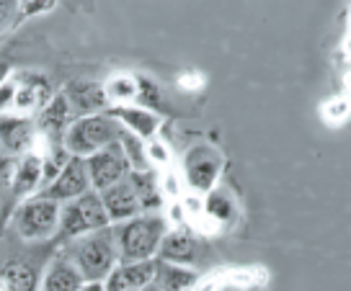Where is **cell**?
<instances>
[{"label": "cell", "mask_w": 351, "mask_h": 291, "mask_svg": "<svg viewBox=\"0 0 351 291\" xmlns=\"http://www.w3.org/2000/svg\"><path fill=\"white\" fill-rule=\"evenodd\" d=\"M67 258L75 263L88 283L90 281L104 283L109 279L111 270L119 266V245H117L114 227H104V229H96L90 235L70 240Z\"/></svg>", "instance_id": "1"}, {"label": "cell", "mask_w": 351, "mask_h": 291, "mask_svg": "<svg viewBox=\"0 0 351 291\" xmlns=\"http://www.w3.org/2000/svg\"><path fill=\"white\" fill-rule=\"evenodd\" d=\"M114 235L119 245V263H143L158 255L160 242L168 235V222L160 214H140L114 225Z\"/></svg>", "instance_id": "2"}, {"label": "cell", "mask_w": 351, "mask_h": 291, "mask_svg": "<svg viewBox=\"0 0 351 291\" xmlns=\"http://www.w3.org/2000/svg\"><path fill=\"white\" fill-rule=\"evenodd\" d=\"M121 124L111 114H93V116H80L70 124L65 134V150L77 157H90L93 152L109 147L121 140Z\"/></svg>", "instance_id": "3"}, {"label": "cell", "mask_w": 351, "mask_h": 291, "mask_svg": "<svg viewBox=\"0 0 351 291\" xmlns=\"http://www.w3.org/2000/svg\"><path fill=\"white\" fill-rule=\"evenodd\" d=\"M60 216H62V204L36 194L16 209L13 225H16L19 238L39 242V240H49L60 229Z\"/></svg>", "instance_id": "4"}, {"label": "cell", "mask_w": 351, "mask_h": 291, "mask_svg": "<svg viewBox=\"0 0 351 291\" xmlns=\"http://www.w3.org/2000/svg\"><path fill=\"white\" fill-rule=\"evenodd\" d=\"M111 227V219L106 214V206L101 201L99 191H88L80 199H73L62 204L60 216V235L67 240H77L83 235H90L96 229Z\"/></svg>", "instance_id": "5"}, {"label": "cell", "mask_w": 351, "mask_h": 291, "mask_svg": "<svg viewBox=\"0 0 351 291\" xmlns=\"http://www.w3.org/2000/svg\"><path fill=\"white\" fill-rule=\"evenodd\" d=\"M86 165H88V175H90V186L99 194L111 188V186L121 184L132 173V165L127 160V155H124L121 142H114L109 147L93 152L90 157H86Z\"/></svg>", "instance_id": "6"}, {"label": "cell", "mask_w": 351, "mask_h": 291, "mask_svg": "<svg viewBox=\"0 0 351 291\" xmlns=\"http://www.w3.org/2000/svg\"><path fill=\"white\" fill-rule=\"evenodd\" d=\"M219 173H222V155L212 144H197L186 152L184 175H186V184L194 191H199V194L215 191Z\"/></svg>", "instance_id": "7"}, {"label": "cell", "mask_w": 351, "mask_h": 291, "mask_svg": "<svg viewBox=\"0 0 351 291\" xmlns=\"http://www.w3.org/2000/svg\"><path fill=\"white\" fill-rule=\"evenodd\" d=\"M88 191H93V186H90L86 157L73 155V157L67 160L65 168L60 170V175L44 188L42 196L52 199L57 204H67V201H73V199H80V196L88 194Z\"/></svg>", "instance_id": "8"}, {"label": "cell", "mask_w": 351, "mask_h": 291, "mask_svg": "<svg viewBox=\"0 0 351 291\" xmlns=\"http://www.w3.org/2000/svg\"><path fill=\"white\" fill-rule=\"evenodd\" d=\"M73 121H75V114H73L70 101H67L65 93H57V96L49 98V101H47V106L39 111L36 131L49 140V147H52V144H62Z\"/></svg>", "instance_id": "9"}, {"label": "cell", "mask_w": 351, "mask_h": 291, "mask_svg": "<svg viewBox=\"0 0 351 291\" xmlns=\"http://www.w3.org/2000/svg\"><path fill=\"white\" fill-rule=\"evenodd\" d=\"M73 106V114L77 119L80 116H93L101 114L109 106V96H106V86L104 83H93V80H75L62 90Z\"/></svg>", "instance_id": "10"}, {"label": "cell", "mask_w": 351, "mask_h": 291, "mask_svg": "<svg viewBox=\"0 0 351 291\" xmlns=\"http://www.w3.org/2000/svg\"><path fill=\"white\" fill-rule=\"evenodd\" d=\"M101 201L106 206L111 225H121V222H130V219L143 214V206H140V199L134 194L130 178H124L121 184L101 191Z\"/></svg>", "instance_id": "11"}, {"label": "cell", "mask_w": 351, "mask_h": 291, "mask_svg": "<svg viewBox=\"0 0 351 291\" xmlns=\"http://www.w3.org/2000/svg\"><path fill=\"white\" fill-rule=\"evenodd\" d=\"M155 266L158 260H143V263H119L104 281L106 291H143L155 281Z\"/></svg>", "instance_id": "12"}, {"label": "cell", "mask_w": 351, "mask_h": 291, "mask_svg": "<svg viewBox=\"0 0 351 291\" xmlns=\"http://www.w3.org/2000/svg\"><path fill=\"white\" fill-rule=\"evenodd\" d=\"M109 114L121 124V129L132 131L140 140H153L160 129V116L143 106H111Z\"/></svg>", "instance_id": "13"}, {"label": "cell", "mask_w": 351, "mask_h": 291, "mask_svg": "<svg viewBox=\"0 0 351 291\" xmlns=\"http://www.w3.org/2000/svg\"><path fill=\"white\" fill-rule=\"evenodd\" d=\"M36 129L26 116H0V144L8 155H26L34 147Z\"/></svg>", "instance_id": "14"}, {"label": "cell", "mask_w": 351, "mask_h": 291, "mask_svg": "<svg viewBox=\"0 0 351 291\" xmlns=\"http://www.w3.org/2000/svg\"><path fill=\"white\" fill-rule=\"evenodd\" d=\"M88 281L83 279V273L77 270V266L67 255L55 258L42 276L39 291H80Z\"/></svg>", "instance_id": "15"}, {"label": "cell", "mask_w": 351, "mask_h": 291, "mask_svg": "<svg viewBox=\"0 0 351 291\" xmlns=\"http://www.w3.org/2000/svg\"><path fill=\"white\" fill-rule=\"evenodd\" d=\"M158 258L176 266H191L199 258V240L189 229H173L160 242Z\"/></svg>", "instance_id": "16"}, {"label": "cell", "mask_w": 351, "mask_h": 291, "mask_svg": "<svg viewBox=\"0 0 351 291\" xmlns=\"http://www.w3.org/2000/svg\"><path fill=\"white\" fill-rule=\"evenodd\" d=\"M16 77V103L13 108L21 111V114H29L34 108H44L47 101H49V83L44 75H36V73H19Z\"/></svg>", "instance_id": "17"}, {"label": "cell", "mask_w": 351, "mask_h": 291, "mask_svg": "<svg viewBox=\"0 0 351 291\" xmlns=\"http://www.w3.org/2000/svg\"><path fill=\"white\" fill-rule=\"evenodd\" d=\"M3 291H36L39 286V266L26 258H11L0 268Z\"/></svg>", "instance_id": "18"}, {"label": "cell", "mask_w": 351, "mask_h": 291, "mask_svg": "<svg viewBox=\"0 0 351 291\" xmlns=\"http://www.w3.org/2000/svg\"><path fill=\"white\" fill-rule=\"evenodd\" d=\"M44 184V155L36 152H26L19 160V170H16V184H13V199H32L36 188Z\"/></svg>", "instance_id": "19"}, {"label": "cell", "mask_w": 351, "mask_h": 291, "mask_svg": "<svg viewBox=\"0 0 351 291\" xmlns=\"http://www.w3.org/2000/svg\"><path fill=\"white\" fill-rule=\"evenodd\" d=\"M153 283L160 291H191L197 286V273L189 266H176V263L158 260Z\"/></svg>", "instance_id": "20"}, {"label": "cell", "mask_w": 351, "mask_h": 291, "mask_svg": "<svg viewBox=\"0 0 351 291\" xmlns=\"http://www.w3.org/2000/svg\"><path fill=\"white\" fill-rule=\"evenodd\" d=\"M127 178H130L132 188H134V194L140 199L143 212H153V209H158V206L163 204V199H160V184H158L153 170H132Z\"/></svg>", "instance_id": "21"}, {"label": "cell", "mask_w": 351, "mask_h": 291, "mask_svg": "<svg viewBox=\"0 0 351 291\" xmlns=\"http://www.w3.org/2000/svg\"><path fill=\"white\" fill-rule=\"evenodd\" d=\"M106 96L109 103L114 106H127L130 101L140 98V80H134L130 75H117L106 83Z\"/></svg>", "instance_id": "22"}, {"label": "cell", "mask_w": 351, "mask_h": 291, "mask_svg": "<svg viewBox=\"0 0 351 291\" xmlns=\"http://www.w3.org/2000/svg\"><path fill=\"white\" fill-rule=\"evenodd\" d=\"M204 212L212 222H217V225H228L235 219V201H232L230 196L225 194V191H209L207 194V201H204Z\"/></svg>", "instance_id": "23"}, {"label": "cell", "mask_w": 351, "mask_h": 291, "mask_svg": "<svg viewBox=\"0 0 351 291\" xmlns=\"http://www.w3.org/2000/svg\"><path fill=\"white\" fill-rule=\"evenodd\" d=\"M121 147H124V155L130 160L132 170H150V157H147V147H143V140L134 137L132 131H121Z\"/></svg>", "instance_id": "24"}, {"label": "cell", "mask_w": 351, "mask_h": 291, "mask_svg": "<svg viewBox=\"0 0 351 291\" xmlns=\"http://www.w3.org/2000/svg\"><path fill=\"white\" fill-rule=\"evenodd\" d=\"M16 90H19V86H16V77L11 75L0 86V111L13 108V103H16Z\"/></svg>", "instance_id": "25"}, {"label": "cell", "mask_w": 351, "mask_h": 291, "mask_svg": "<svg viewBox=\"0 0 351 291\" xmlns=\"http://www.w3.org/2000/svg\"><path fill=\"white\" fill-rule=\"evenodd\" d=\"M16 5H19V0H0V26H5L11 21Z\"/></svg>", "instance_id": "26"}, {"label": "cell", "mask_w": 351, "mask_h": 291, "mask_svg": "<svg viewBox=\"0 0 351 291\" xmlns=\"http://www.w3.org/2000/svg\"><path fill=\"white\" fill-rule=\"evenodd\" d=\"M147 157H150V162L153 160L168 162V152L163 150V144H160V142H150V144H147Z\"/></svg>", "instance_id": "27"}, {"label": "cell", "mask_w": 351, "mask_h": 291, "mask_svg": "<svg viewBox=\"0 0 351 291\" xmlns=\"http://www.w3.org/2000/svg\"><path fill=\"white\" fill-rule=\"evenodd\" d=\"M328 111H333V114H336V121H339V116H346V114H349V103H346V101H330Z\"/></svg>", "instance_id": "28"}, {"label": "cell", "mask_w": 351, "mask_h": 291, "mask_svg": "<svg viewBox=\"0 0 351 291\" xmlns=\"http://www.w3.org/2000/svg\"><path fill=\"white\" fill-rule=\"evenodd\" d=\"M34 5H26V16L29 13H36V11H47V8H52V3L55 0H32Z\"/></svg>", "instance_id": "29"}, {"label": "cell", "mask_w": 351, "mask_h": 291, "mask_svg": "<svg viewBox=\"0 0 351 291\" xmlns=\"http://www.w3.org/2000/svg\"><path fill=\"white\" fill-rule=\"evenodd\" d=\"M13 73H11V67L5 65V62H0V86H3V83H5V80H8V77H11Z\"/></svg>", "instance_id": "30"}, {"label": "cell", "mask_w": 351, "mask_h": 291, "mask_svg": "<svg viewBox=\"0 0 351 291\" xmlns=\"http://www.w3.org/2000/svg\"><path fill=\"white\" fill-rule=\"evenodd\" d=\"M80 291H106V289H104V283H101V281H90V283H86Z\"/></svg>", "instance_id": "31"}, {"label": "cell", "mask_w": 351, "mask_h": 291, "mask_svg": "<svg viewBox=\"0 0 351 291\" xmlns=\"http://www.w3.org/2000/svg\"><path fill=\"white\" fill-rule=\"evenodd\" d=\"M143 291H160V289H158V286H155V283H150V286H145Z\"/></svg>", "instance_id": "32"}]
</instances>
